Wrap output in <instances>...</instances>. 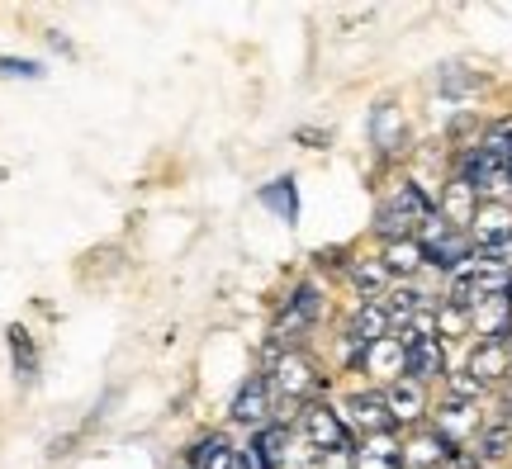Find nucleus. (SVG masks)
<instances>
[{
    "label": "nucleus",
    "mask_w": 512,
    "mask_h": 469,
    "mask_svg": "<svg viewBox=\"0 0 512 469\" xmlns=\"http://www.w3.org/2000/svg\"><path fill=\"white\" fill-rule=\"evenodd\" d=\"M323 318V289L304 280V285H294V294L280 304L271 323V346L275 351H304V337H309V327Z\"/></svg>",
    "instance_id": "obj_1"
},
{
    "label": "nucleus",
    "mask_w": 512,
    "mask_h": 469,
    "mask_svg": "<svg viewBox=\"0 0 512 469\" xmlns=\"http://www.w3.org/2000/svg\"><path fill=\"white\" fill-rule=\"evenodd\" d=\"M266 379H271V394H275V408L285 403V408H304L309 394L323 389V375H318V365H313L309 351H280L271 365H266Z\"/></svg>",
    "instance_id": "obj_2"
},
{
    "label": "nucleus",
    "mask_w": 512,
    "mask_h": 469,
    "mask_svg": "<svg viewBox=\"0 0 512 469\" xmlns=\"http://www.w3.org/2000/svg\"><path fill=\"white\" fill-rule=\"evenodd\" d=\"M437 214V204L422 195L413 181H403L394 195L380 204V214H375V233L384 237V242H399V237H413L422 228V218Z\"/></svg>",
    "instance_id": "obj_3"
},
{
    "label": "nucleus",
    "mask_w": 512,
    "mask_h": 469,
    "mask_svg": "<svg viewBox=\"0 0 512 469\" xmlns=\"http://www.w3.org/2000/svg\"><path fill=\"white\" fill-rule=\"evenodd\" d=\"M299 441L313 455H332V451H351V432L342 413H332L328 403H304L299 408Z\"/></svg>",
    "instance_id": "obj_4"
},
{
    "label": "nucleus",
    "mask_w": 512,
    "mask_h": 469,
    "mask_svg": "<svg viewBox=\"0 0 512 469\" xmlns=\"http://www.w3.org/2000/svg\"><path fill=\"white\" fill-rule=\"evenodd\" d=\"M228 417H233L238 427H252V432H261L266 422H275V394H271V379H266V370H256V375L242 379V389L233 394Z\"/></svg>",
    "instance_id": "obj_5"
},
{
    "label": "nucleus",
    "mask_w": 512,
    "mask_h": 469,
    "mask_svg": "<svg viewBox=\"0 0 512 469\" xmlns=\"http://www.w3.org/2000/svg\"><path fill=\"white\" fill-rule=\"evenodd\" d=\"M384 403H389V417H394V427H418L422 417H432V394H427V384L418 379H394L389 389H384Z\"/></svg>",
    "instance_id": "obj_6"
},
{
    "label": "nucleus",
    "mask_w": 512,
    "mask_h": 469,
    "mask_svg": "<svg viewBox=\"0 0 512 469\" xmlns=\"http://www.w3.org/2000/svg\"><path fill=\"white\" fill-rule=\"evenodd\" d=\"M484 427V417H479V403H460V398H441L437 408H432V432L441 441H465V436H479Z\"/></svg>",
    "instance_id": "obj_7"
},
{
    "label": "nucleus",
    "mask_w": 512,
    "mask_h": 469,
    "mask_svg": "<svg viewBox=\"0 0 512 469\" xmlns=\"http://www.w3.org/2000/svg\"><path fill=\"white\" fill-rule=\"evenodd\" d=\"M347 417L351 427H361L366 436H389L394 432V417H389V403H384V389H356L347 394Z\"/></svg>",
    "instance_id": "obj_8"
},
{
    "label": "nucleus",
    "mask_w": 512,
    "mask_h": 469,
    "mask_svg": "<svg viewBox=\"0 0 512 469\" xmlns=\"http://www.w3.org/2000/svg\"><path fill=\"white\" fill-rule=\"evenodd\" d=\"M361 370H366L380 389H389L394 379L408 375V346H403L399 337H384V342H375L366 356H361Z\"/></svg>",
    "instance_id": "obj_9"
},
{
    "label": "nucleus",
    "mask_w": 512,
    "mask_h": 469,
    "mask_svg": "<svg viewBox=\"0 0 512 469\" xmlns=\"http://www.w3.org/2000/svg\"><path fill=\"white\" fill-rule=\"evenodd\" d=\"M422 256H427V266L432 271H446V275H460L470 261H475V237L460 233V228H451V233L441 237V242H432V247H422Z\"/></svg>",
    "instance_id": "obj_10"
},
{
    "label": "nucleus",
    "mask_w": 512,
    "mask_h": 469,
    "mask_svg": "<svg viewBox=\"0 0 512 469\" xmlns=\"http://www.w3.org/2000/svg\"><path fill=\"white\" fill-rule=\"evenodd\" d=\"M465 370H470V375H475L484 389L503 384V379L512 375L508 342H475V346H470V361H465Z\"/></svg>",
    "instance_id": "obj_11"
},
{
    "label": "nucleus",
    "mask_w": 512,
    "mask_h": 469,
    "mask_svg": "<svg viewBox=\"0 0 512 469\" xmlns=\"http://www.w3.org/2000/svg\"><path fill=\"white\" fill-rule=\"evenodd\" d=\"M470 323H475L479 342H508L512 337V294L479 299V304L470 308Z\"/></svg>",
    "instance_id": "obj_12"
},
{
    "label": "nucleus",
    "mask_w": 512,
    "mask_h": 469,
    "mask_svg": "<svg viewBox=\"0 0 512 469\" xmlns=\"http://www.w3.org/2000/svg\"><path fill=\"white\" fill-rule=\"evenodd\" d=\"M470 237H475V247H489V242L512 237V204H503V199H479V214H475V223H470Z\"/></svg>",
    "instance_id": "obj_13"
},
{
    "label": "nucleus",
    "mask_w": 512,
    "mask_h": 469,
    "mask_svg": "<svg viewBox=\"0 0 512 469\" xmlns=\"http://www.w3.org/2000/svg\"><path fill=\"white\" fill-rule=\"evenodd\" d=\"M441 218H446V223H451V228H460V233H470V223H475V214H479V195L475 190H470V185L460 181H451L446 185V195H441V209H437Z\"/></svg>",
    "instance_id": "obj_14"
},
{
    "label": "nucleus",
    "mask_w": 512,
    "mask_h": 469,
    "mask_svg": "<svg viewBox=\"0 0 512 469\" xmlns=\"http://www.w3.org/2000/svg\"><path fill=\"white\" fill-rule=\"evenodd\" d=\"M408 379H418V384L446 379V346H441L437 337H427V342H413V346H408Z\"/></svg>",
    "instance_id": "obj_15"
},
{
    "label": "nucleus",
    "mask_w": 512,
    "mask_h": 469,
    "mask_svg": "<svg viewBox=\"0 0 512 469\" xmlns=\"http://www.w3.org/2000/svg\"><path fill=\"white\" fill-rule=\"evenodd\" d=\"M456 446L451 441H441L437 432H422L413 441H403V469H437L441 460H451Z\"/></svg>",
    "instance_id": "obj_16"
},
{
    "label": "nucleus",
    "mask_w": 512,
    "mask_h": 469,
    "mask_svg": "<svg viewBox=\"0 0 512 469\" xmlns=\"http://www.w3.org/2000/svg\"><path fill=\"white\" fill-rule=\"evenodd\" d=\"M347 275H351V285L361 289V299H384L389 285H394V275L384 271L380 256H356V261H347Z\"/></svg>",
    "instance_id": "obj_17"
},
{
    "label": "nucleus",
    "mask_w": 512,
    "mask_h": 469,
    "mask_svg": "<svg viewBox=\"0 0 512 469\" xmlns=\"http://www.w3.org/2000/svg\"><path fill=\"white\" fill-rule=\"evenodd\" d=\"M380 261H384V271L394 275V280H413V275L427 266V256H422V247H418V237H399V242H384Z\"/></svg>",
    "instance_id": "obj_18"
},
{
    "label": "nucleus",
    "mask_w": 512,
    "mask_h": 469,
    "mask_svg": "<svg viewBox=\"0 0 512 469\" xmlns=\"http://www.w3.org/2000/svg\"><path fill=\"white\" fill-rule=\"evenodd\" d=\"M512 455V422H484L475 436V460L479 465H498V460H508Z\"/></svg>",
    "instance_id": "obj_19"
},
{
    "label": "nucleus",
    "mask_w": 512,
    "mask_h": 469,
    "mask_svg": "<svg viewBox=\"0 0 512 469\" xmlns=\"http://www.w3.org/2000/svg\"><path fill=\"white\" fill-rule=\"evenodd\" d=\"M351 469H403V446L394 436H370L366 451H356Z\"/></svg>",
    "instance_id": "obj_20"
},
{
    "label": "nucleus",
    "mask_w": 512,
    "mask_h": 469,
    "mask_svg": "<svg viewBox=\"0 0 512 469\" xmlns=\"http://www.w3.org/2000/svg\"><path fill=\"white\" fill-rule=\"evenodd\" d=\"M233 455H238V451H233V441H228V436L209 432L195 451L185 455V465H190V469H228V460H233Z\"/></svg>",
    "instance_id": "obj_21"
},
{
    "label": "nucleus",
    "mask_w": 512,
    "mask_h": 469,
    "mask_svg": "<svg viewBox=\"0 0 512 469\" xmlns=\"http://www.w3.org/2000/svg\"><path fill=\"white\" fill-rule=\"evenodd\" d=\"M475 332V323H470V308H460V304H446L441 299L437 304V342H460V337H470Z\"/></svg>",
    "instance_id": "obj_22"
},
{
    "label": "nucleus",
    "mask_w": 512,
    "mask_h": 469,
    "mask_svg": "<svg viewBox=\"0 0 512 469\" xmlns=\"http://www.w3.org/2000/svg\"><path fill=\"white\" fill-rule=\"evenodd\" d=\"M475 147H479V152H489L498 166H512V119H508V124H494Z\"/></svg>",
    "instance_id": "obj_23"
},
{
    "label": "nucleus",
    "mask_w": 512,
    "mask_h": 469,
    "mask_svg": "<svg viewBox=\"0 0 512 469\" xmlns=\"http://www.w3.org/2000/svg\"><path fill=\"white\" fill-rule=\"evenodd\" d=\"M10 351H15V375L19 379H34L38 370V356H34V342H29V332L24 327H10Z\"/></svg>",
    "instance_id": "obj_24"
},
{
    "label": "nucleus",
    "mask_w": 512,
    "mask_h": 469,
    "mask_svg": "<svg viewBox=\"0 0 512 469\" xmlns=\"http://www.w3.org/2000/svg\"><path fill=\"white\" fill-rule=\"evenodd\" d=\"M489 394L484 384H479L470 370H456V375H446V398H460V403H479V398Z\"/></svg>",
    "instance_id": "obj_25"
},
{
    "label": "nucleus",
    "mask_w": 512,
    "mask_h": 469,
    "mask_svg": "<svg viewBox=\"0 0 512 469\" xmlns=\"http://www.w3.org/2000/svg\"><path fill=\"white\" fill-rule=\"evenodd\" d=\"M0 76H10V81H15V76H29V81H38L43 67H38V62H24V57H0Z\"/></svg>",
    "instance_id": "obj_26"
},
{
    "label": "nucleus",
    "mask_w": 512,
    "mask_h": 469,
    "mask_svg": "<svg viewBox=\"0 0 512 469\" xmlns=\"http://www.w3.org/2000/svg\"><path fill=\"white\" fill-rule=\"evenodd\" d=\"M503 422H512V384L503 389Z\"/></svg>",
    "instance_id": "obj_27"
},
{
    "label": "nucleus",
    "mask_w": 512,
    "mask_h": 469,
    "mask_svg": "<svg viewBox=\"0 0 512 469\" xmlns=\"http://www.w3.org/2000/svg\"><path fill=\"white\" fill-rule=\"evenodd\" d=\"M508 199H512V166H508Z\"/></svg>",
    "instance_id": "obj_28"
},
{
    "label": "nucleus",
    "mask_w": 512,
    "mask_h": 469,
    "mask_svg": "<svg viewBox=\"0 0 512 469\" xmlns=\"http://www.w3.org/2000/svg\"><path fill=\"white\" fill-rule=\"evenodd\" d=\"M508 356H512V337H508Z\"/></svg>",
    "instance_id": "obj_29"
},
{
    "label": "nucleus",
    "mask_w": 512,
    "mask_h": 469,
    "mask_svg": "<svg viewBox=\"0 0 512 469\" xmlns=\"http://www.w3.org/2000/svg\"><path fill=\"white\" fill-rule=\"evenodd\" d=\"M181 469H190V465H181Z\"/></svg>",
    "instance_id": "obj_30"
}]
</instances>
